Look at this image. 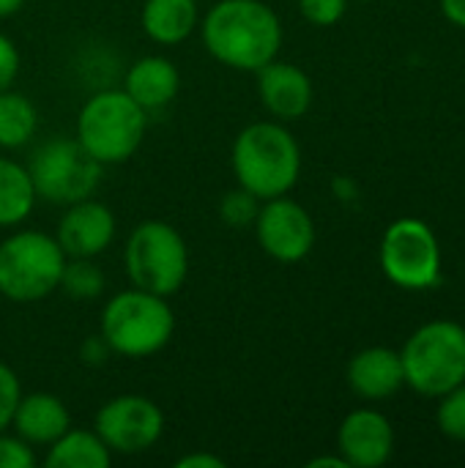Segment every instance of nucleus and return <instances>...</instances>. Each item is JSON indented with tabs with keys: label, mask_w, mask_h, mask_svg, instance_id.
Wrapping results in <instances>:
<instances>
[{
	"label": "nucleus",
	"mask_w": 465,
	"mask_h": 468,
	"mask_svg": "<svg viewBox=\"0 0 465 468\" xmlns=\"http://www.w3.org/2000/svg\"><path fill=\"white\" fill-rule=\"evenodd\" d=\"M19 66H22L19 47L5 33H0V90L14 85V80L19 74Z\"/></svg>",
	"instance_id": "cd10ccee"
},
{
	"label": "nucleus",
	"mask_w": 465,
	"mask_h": 468,
	"mask_svg": "<svg viewBox=\"0 0 465 468\" xmlns=\"http://www.w3.org/2000/svg\"><path fill=\"white\" fill-rule=\"evenodd\" d=\"M441 14L465 30V0H441Z\"/></svg>",
	"instance_id": "7c9ffc66"
},
{
	"label": "nucleus",
	"mask_w": 465,
	"mask_h": 468,
	"mask_svg": "<svg viewBox=\"0 0 465 468\" xmlns=\"http://www.w3.org/2000/svg\"><path fill=\"white\" fill-rule=\"evenodd\" d=\"M345 378H348V387L356 398L370 400V403L386 400L406 387L400 351H392L384 346L365 348V351L351 356Z\"/></svg>",
	"instance_id": "2eb2a0df"
},
{
	"label": "nucleus",
	"mask_w": 465,
	"mask_h": 468,
	"mask_svg": "<svg viewBox=\"0 0 465 468\" xmlns=\"http://www.w3.org/2000/svg\"><path fill=\"white\" fill-rule=\"evenodd\" d=\"M22 398V384L19 376L0 362V431L11 428V417L16 411V403Z\"/></svg>",
	"instance_id": "bb28decb"
},
{
	"label": "nucleus",
	"mask_w": 465,
	"mask_h": 468,
	"mask_svg": "<svg viewBox=\"0 0 465 468\" xmlns=\"http://www.w3.org/2000/svg\"><path fill=\"white\" fill-rule=\"evenodd\" d=\"M143 33L159 47L184 44L200 25L197 0H145L140 8Z\"/></svg>",
	"instance_id": "a211bd4d"
},
{
	"label": "nucleus",
	"mask_w": 465,
	"mask_h": 468,
	"mask_svg": "<svg viewBox=\"0 0 465 468\" xmlns=\"http://www.w3.org/2000/svg\"><path fill=\"white\" fill-rule=\"evenodd\" d=\"M112 452L99 439L96 431L69 428L58 441L47 447V466L49 468H107Z\"/></svg>",
	"instance_id": "6ab92c4d"
},
{
	"label": "nucleus",
	"mask_w": 465,
	"mask_h": 468,
	"mask_svg": "<svg viewBox=\"0 0 465 468\" xmlns=\"http://www.w3.org/2000/svg\"><path fill=\"white\" fill-rule=\"evenodd\" d=\"M230 167L241 189L258 200H271L299 184L301 148L282 121H255L236 134Z\"/></svg>",
	"instance_id": "f03ea898"
},
{
	"label": "nucleus",
	"mask_w": 465,
	"mask_h": 468,
	"mask_svg": "<svg viewBox=\"0 0 465 468\" xmlns=\"http://www.w3.org/2000/svg\"><path fill=\"white\" fill-rule=\"evenodd\" d=\"M36 447L19 439L14 431H0V468H36Z\"/></svg>",
	"instance_id": "393cba45"
},
{
	"label": "nucleus",
	"mask_w": 465,
	"mask_h": 468,
	"mask_svg": "<svg viewBox=\"0 0 465 468\" xmlns=\"http://www.w3.org/2000/svg\"><path fill=\"white\" fill-rule=\"evenodd\" d=\"M110 356H112V351H110V346L104 343L101 335L85 337V343L79 346V359H82V365H88V367H101Z\"/></svg>",
	"instance_id": "c85d7f7f"
},
{
	"label": "nucleus",
	"mask_w": 465,
	"mask_h": 468,
	"mask_svg": "<svg viewBox=\"0 0 465 468\" xmlns=\"http://www.w3.org/2000/svg\"><path fill=\"white\" fill-rule=\"evenodd\" d=\"M348 0H299V11L310 25L329 27L343 19Z\"/></svg>",
	"instance_id": "a878e982"
},
{
	"label": "nucleus",
	"mask_w": 465,
	"mask_h": 468,
	"mask_svg": "<svg viewBox=\"0 0 465 468\" xmlns=\"http://www.w3.org/2000/svg\"><path fill=\"white\" fill-rule=\"evenodd\" d=\"M36 189L27 165L0 156V228L22 225L36 208Z\"/></svg>",
	"instance_id": "aec40b11"
},
{
	"label": "nucleus",
	"mask_w": 465,
	"mask_h": 468,
	"mask_svg": "<svg viewBox=\"0 0 465 468\" xmlns=\"http://www.w3.org/2000/svg\"><path fill=\"white\" fill-rule=\"evenodd\" d=\"M123 269L134 288L170 299L189 277V247L170 222L145 219L126 239Z\"/></svg>",
	"instance_id": "423d86ee"
},
{
	"label": "nucleus",
	"mask_w": 465,
	"mask_h": 468,
	"mask_svg": "<svg viewBox=\"0 0 465 468\" xmlns=\"http://www.w3.org/2000/svg\"><path fill=\"white\" fill-rule=\"evenodd\" d=\"M206 52L236 71H258L282 49V22L263 0H217L200 16Z\"/></svg>",
	"instance_id": "f257e3e1"
},
{
	"label": "nucleus",
	"mask_w": 465,
	"mask_h": 468,
	"mask_svg": "<svg viewBox=\"0 0 465 468\" xmlns=\"http://www.w3.org/2000/svg\"><path fill=\"white\" fill-rule=\"evenodd\" d=\"M436 422H439V431L447 439L465 444V381L460 387H455L452 392L439 398Z\"/></svg>",
	"instance_id": "5701e85b"
},
{
	"label": "nucleus",
	"mask_w": 465,
	"mask_h": 468,
	"mask_svg": "<svg viewBox=\"0 0 465 468\" xmlns=\"http://www.w3.org/2000/svg\"><path fill=\"white\" fill-rule=\"evenodd\" d=\"M25 5V0H0V19H8L14 14H19Z\"/></svg>",
	"instance_id": "473e14b6"
},
{
	"label": "nucleus",
	"mask_w": 465,
	"mask_h": 468,
	"mask_svg": "<svg viewBox=\"0 0 465 468\" xmlns=\"http://www.w3.org/2000/svg\"><path fill=\"white\" fill-rule=\"evenodd\" d=\"M337 452L348 468L384 466L395 452V428L386 414L375 409L351 411L337 431Z\"/></svg>",
	"instance_id": "f8f14e48"
},
{
	"label": "nucleus",
	"mask_w": 465,
	"mask_h": 468,
	"mask_svg": "<svg viewBox=\"0 0 465 468\" xmlns=\"http://www.w3.org/2000/svg\"><path fill=\"white\" fill-rule=\"evenodd\" d=\"M38 129L36 104L19 90H0V148L16 151L33 140Z\"/></svg>",
	"instance_id": "412c9836"
},
{
	"label": "nucleus",
	"mask_w": 465,
	"mask_h": 468,
	"mask_svg": "<svg viewBox=\"0 0 465 468\" xmlns=\"http://www.w3.org/2000/svg\"><path fill=\"white\" fill-rule=\"evenodd\" d=\"M93 431L112 455H140L162 439L164 411L145 395H118L96 411Z\"/></svg>",
	"instance_id": "9d476101"
},
{
	"label": "nucleus",
	"mask_w": 465,
	"mask_h": 468,
	"mask_svg": "<svg viewBox=\"0 0 465 468\" xmlns=\"http://www.w3.org/2000/svg\"><path fill=\"white\" fill-rule=\"evenodd\" d=\"M175 468H225V461L211 452H189L175 461Z\"/></svg>",
	"instance_id": "c756f323"
},
{
	"label": "nucleus",
	"mask_w": 465,
	"mask_h": 468,
	"mask_svg": "<svg viewBox=\"0 0 465 468\" xmlns=\"http://www.w3.org/2000/svg\"><path fill=\"white\" fill-rule=\"evenodd\" d=\"M58 291L74 302H93L107 291V277L96 258H66Z\"/></svg>",
	"instance_id": "4be33fe9"
},
{
	"label": "nucleus",
	"mask_w": 465,
	"mask_h": 468,
	"mask_svg": "<svg viewBox=\"0 0 465 468\" xmlns=\"http://www.w3.org/2000/svg\"><path fill=\"white\" fill-rule=\"evenodd\" d=\"M99 335L115 356L148 359L167 348L175 335V313L164 296L126 288L107 299L99 321Z\"/></svg>",
	"instance_id": "7ed1b4c3"
},
{
	"label": "nucleus",
	"mask_w": 465,
	"mask_h": 468,
	"mask_svg": "<svg viewBox=\"0 0 465 468\" xmlns=\"http://www.w3.org/2000/svg\"><path fill=\"white\" fill-rule=\"evenodd\" d=\"M66 252L55 236L41 230H14L0 241V296L33 304L60 288Z\"/></svg>",
	"instance_id": "0eeeda50"
},
{
	"label": "nucleus",
	"mask_w": 465,
	"mask_h": 468,
	"mask_svg": "<svg viewBox=\"0 0 465 468\" xmlns=\"http://www.w3.org/2000/svg\"><path fill=\"white\" fill-rule=\"evenodd\" d=\"M148 129V112L121 88H107L79 107L77 112V140L79 145L104 167L129 162Z\"/></svg>",
	"instance_id": "20e7f679"
},
{
	"label": "nucleus",
	"mask_w": 465,
	"mask_h": 468,
	"mask_svg": "<svg viewBox=\"0 0 465 468\" xmlns=\"http://www.w3.org/2000/svg\"><path fill=\"white\" fill-rule=\"evenodd\" d=\"M252 230L260 250L280 263H299L315 247L312 214L288 195L263 200Z\"/></svg>",
	"instance_id": "9b49d317"
},
{
	"label": "nucleus",
	"mask_w": 465,
	"mask_h": 468,
	"mask_svg": "<svg viewBox=\"0 0 465 468\" xmlns=\"http://www.w3.org/2000/svg\"><path fill=\"white\" fill-rule=\"evenodd\" d=\"M55 239L66 258H99L115 239V214L101 200H77L66 206Z\"/></svg>",
	"instance_id": "4468645a"
},
{
	"label": "nucleus",
	"mask_w": 465,
	"mask_h": 468,
	"mask_svg": "<svg viewBox=\"0 0 465 468\" xmlns=\"http://www.w3.org/2000/svg\"><path fill=\"white\" fill-rule=\"evenodd\" d=\"M71 428V414L66 403L52 392L22 395L11 417V431L30 447H49Z\"/></svg>",
	"instance_id": "dca6fc26"
},
{
	"label": "nucleus",
	"mask_w": 465,
	"mask_h": 468,
	"mask_svg": "<svg viewBox=\"0 0 465 468\" xmlns=\"http://www.w3.org/2000/svg\"><path fill=\"white\" fill-rule=\"evenodd\" d=\"M307 468H348L345 458L337 452V455H321V458H312Z\"/></svg>",
	"instance_id": "2f4dec72"
},
{
	"label": "nucleus",
	"mask_w": 465,
	"mask_h": 468,
	"mask_svg": "<svg viewBox=\"0 0 465 468\" xmlns=\"http://www.w3.org/2000/svg\"><path fill=\"white\" fill-rule=\"evenodd\" d=\"M255 85L266 112L282 123L304 118L312 107V96H315L312 80L296 63L280 58L269 60L255 71Z\"/></svg>",
	"instance_id": "ddd939ff"
},
{
	"label": "nucleus",
	"mask_w": 465,
	"mask_h": 468,
	"mask_svg": "<svg viewBox=\"0 0 465 468\" xmlns=\"http://www.w3.org/2000/svg\"><path fill=\"white\" fill-rule=\"evenodd\" d=\"M123 90L145 110H164L181 90V71L164 55H145L134 60L123 77Z\"/></svg>",
	"instance_id": "f3484780"
},
{
	"label": "nucleus",
	"mask_w": 465,
	"mask_h": 468,
	"mask_svg": "<svg viewBox=\"0 0 465 468\" xmlns=\"http://www.w3.org/2000/svg\"><path fill=\"white\" fill-rule=\"evenodd\" d=\"M406 387L422 398H441L465 381V326L439 318L419 326L400 351Z\"/></svg>",
	"instance_id": "39448f33"
},
{
	"label": "nucleus",
	"mask_w": 465,
	"mask_h": 468,
	"mask_svg": "<svg viewBox=\"0 0 465 468\" xmlns=\"http://www.w3.org/2000/svg\"><path fill=\"white\" fill-rule=\"evenodd\" d=\"M260 203H263V200H258L252 192L236 186V189H230V192L219 200V217H222V222L230 225V228H252V225H255V217H258V211H260Z\"/></svg>",
	"instance_id": "b1692460"
},
{
	"label": "nucleus",
	"mask_w": 465,
	"mask_h": 468,
	"mask_svg": "<svg viewBox=\"0 0 465 468\" xmlns=\"http://www.w3.org/2000/svg\"><path fill=\"white\" fill-rule=\"evenodd\" d=\"M381 271L403 291H430L441 282V244L417 217L395 219L381 239Z\"/></svg>",
	"instance_id": "1a4fd4ad"
},
{
	"label": "nucleus",
	"mask_w": 465,
	"mask_h": 468,
	"mask_svg": "<svg viewBox=\"0 0 465 468\" xmlns=\"http://www.w3.org/2000/svg\"><path fill=\"white\" fill-rule=\"evenodd\" d=\"M27 173L38 200L66 208L77 200L93 197L104 165L96 162L77 137H52L30 154Z\"/></svg>",
	"instance_id": "6e6552de"
}]
</instances>
